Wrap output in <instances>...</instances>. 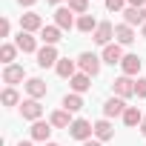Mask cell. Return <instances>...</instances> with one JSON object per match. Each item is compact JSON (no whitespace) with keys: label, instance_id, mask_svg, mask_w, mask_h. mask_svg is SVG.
Returning <instances> with one entry per match:
<instances>
[{"label":"cell","instance_id":"obj_18","mask_svg":"<svg viewBox=\"0 0 146 146\" xmlns=\"http://www.w3.org/2000/svg\"><path fill=\"white\" fill-rule=\"evenodd\" d=\"M75 66H78L75 60H69V57H60L54 69H57V75H60V78H66V80H72V78L78 75V72H75Z\"/></svg>","mask_w":146,"mask_h":146},{"label":"cell","instance_id":"obj_10","mask_svg":"<svg viewBox=\"0 0 146 146\" xmlns=\"http://www.w3.org/2000/svg\"><path fill=\"white\" fill-rule=\"evenodd\" d=\"M23 78H26V69H23L20 63H12V66H6V69H3V83H9V86L20 83Z\"/></svg>","mask_w":146,"mask_h":146},{"label":"cell","instance_id":"obj_29","mask_svg":"<svg viewBox=\"0 0 146 146\" xmlns=\"http://www.w3.org/2000/svg\"><path fill=\"white\" fill-rule=\"evenodd\" d=\"M135 95L137 98H146V78H137L135 80Z\"/></svg>","mask_w":146,"mask_h":146},{"label":"cell","instance_id":"obj_13","mask_svg":"<svg viewBox=\"0 0 146 146\" xmlns=\"http://www.w3.org/2000/svg\"><path fill=\"white\" fill-rule=\"evenodd\" d=\"M69 86H72V92H75V95H83V92L92 89V78L86 75V72H78V75L69 80Z\"/></svg>","mask_w":146,"mask_h":146},{"label":"cell","instance_id":"obj_33","mask_svg":"<svg viewBox=\"0 0 146 146\" xmlns=\"http://www.w3.org/2000/svg\"><path fill=\"white\" fill-rule=\"evenodd\" d=\"M17 3H20V6H35L37 0H17Z\"/></svg>","mask_w":146,"mask_h":146},{"label":"cell","instance_id":"obj_7","mask_svg":"<svg viewBox=\"0 0 146 146\" xmlns=\"http://www.w3.org/2000/svg\"><path fill=\"white\" fill-rule=\"evenodd\" d=\"M43 29V17L40 15H35V12H29V15H20V32H40Z\"/></svg>","mask_w":146,"mask_h":146},{"label":"cell","instance_id":"obj_12","mask_svg":"<svg viewBox=\"0 0 146 146\" xmlns=\"http://www.w3.org/2000/svg\"><path fill=\"white\" fill-rule=\"evenodd\" d=\"M123 23L126 26H143L146 23V9H135V6L123 9Z\"/></svg>","mask_w":146,"mask_h":146},{"label":"cell","instance_id":"obj_19","mask_svg":"<svg viewBox=\"0 0 146 146\" xmlns=\"http://www.w3.org/2000/svg\"><path fill=\"white\" fill-rule=\"evenodd\" d=\"M72 112H66V109H57V112H52V117H49V123L54 126V129H69L72 126V117H69Z\"/></svg>","mask_w":146,"mask_h":146},{"label":"cell","instance_id":"obj_39","mask_svg":"<svg viewBox=\"0 0 146 146\" xmlns=\"http://www.w3.org/2000/svg\"><path fill=\"white\" fill-rule=\"evenodd\" d=\"M46 146H57V143H46Z\"/></svg>","mask_w":146,"mask_h":146},{"label":"cell","instance_id":"obj_1","mask_svg":"<svg viewBox=\"0 0 146 146\" xmlns=\"http://www.w3.org/2000/svg\"><path fill=\"white\" fill-rule=\"evenodd\" d=\"M69 135L75 137V140H80V143H86V140H92V135H95V123H89V120L78 117V120H72Z\"/></svg>","mask_w":146,"mask_h":146},{"label":"cell","instance_id":"obj_38","mask_svg":"<svg viewBox=\"0 0 146 146\" xmlns=\"http://www.w3.org/2000/svg\"><path fill=\"white\" fill-rule=\"evenodd\" d=\"M140 35H143V37H146V23H143V26H140Z\"/></svg>","mask_w":146,"mask_h":146},{"label":"cell","instance_id":"obj_2","mask_svg":"<svg viewBox=\"0 0 146 146\" xmlns=\"http://www.w3.org/2000/svg\"><path fill=\"white\" fill-rule=\"evenodd\" d=\"M78 66H80V72H86L89 78H95L98 72H100V57H98L95 52H83V54L78 57Z\"/></svg>","mask_w":146,"mask_h":146},{"label":"cell","instance_id":"obj_16","mask_svg":"<svg viewBox=\"0 0 146 146\" xmlns=\"http://www.w3.org/2000/svg\"><path fill=\"white\" fill-rule=\"evenodd\" d=\"M115 137V129H112V123H109V117H103V120H98L95 123V140H112Z\"/></svg>","mask_w":146,"mask_h":146},{"label":"cell","instance_id":"obj_20","mask_svg":"<svg viewBox=\"0 0 146 146\" xmlns=\"http://www.w3.org/2000/svg\"><path fill=\"white\" fill-rule=\"evenodd\" d=\"M49 135H52V123H46V120H35L32 123V137L35 140H46L49 143Z\"/></svg>","mask_w":146,"mask_h":146},{"label":"cell","instance_id":"obj_32","mask_svg":"<svg viewBox=\"0 0 146 146\" xmlns=\"http://www.w3.org/2000/svg\"><path fill=\"white\" fill-rule=\"evenodd\" d=\"M126 3L135 6V9H143V6H146V0H126Z\"/></svg>","mask_w":146,"mask_h":146},{"label":"cell","instance_id":"obj_31","mask_svg":"<svg viewBox=\"0 0 146 146\" xmlns=\"http://www.w3.org/2000/svg\"><path fill=\"white\" fill-rule=\"evenodd\" d=\"M9 32H12V23L3 17V20H0V37H9Z\"/></svg>","mask_w":146,"mask_h":146},{"label":"cell","instance_id":"obj_22","mask_svg":"<svg viewBox=\"0 0 146 146\" xmlns=\"http://www.w3.org/2000/svg\"><path fill=\"white\" fill-rule=\"evenodd\" d=\"M60 32H63V29H57V26H43V29H40V40H43L46 46H54V43L60 40Z\"/></svg>","mask_w":146,"mask_h":146},{"label":"cell","instance_id":"obj_26","mask_svg":"<svg viewBox=\"0 0 146 146\" xmlns=\"http://www.w3.org/2000/svg\"><path fill=\"white\" fill-rule=\"evenodd\" d=\"M63 109H66V112H80V109H83V98L75 95V92L66 95V98H63Z\"/></svg>","mask_w":146,"mask_h":146},{"label":"cell","instance_id":"obj_5","mask_svg":"<svg viewBox=\"0 0 146 146\" xmlns=\"http://www.w3.org/2000/svg\"><path fill=\"white\" fill-rule=\"evenodd\" d=\"M75 12H72L69 6H57V12H54V26L57 29H72V26H78V20L72 17Z\"/></svg>","mask_w":146,"mask_h":146},{"label":"cell","instance_id":"obj_35","mask_svg":"<svg viewBox=\"0 0 146 146\" xmlns=\"http://www.w3.org/2000/svg\"><path fill=\"white\" fill-rule=\"evenodd\" d=\"M83 146H100V140H86Z\"/></svg>","mask_w":146,"mask_h":146},{"label":"cell","instance_id":"obj_36","mask_svg":"<svg viewBox=\"0 0 146 146\" xmlns=\"http://www.w3.org/2000/svg\"><path fill=\"white\" fill-rule=\"evenodd\" d=\"M46 3H52V6H60V3H63V0H46Z\"/></svg>","mask_w":146,"mask_h":146},{"label":"cell","instance_id":"obj_24","mask_svg":"<svg viewBox=\"0 0 146 146\" xmlns=\"http://www.w3.org/2000/svg\"><path fill=\"white\" fill-rule=\"evenodd\" d=\"M98 26H100V23H98L92 15H80V17H78V29H80L83 35H89V32L95 35V29H98Z\"/></svg>","mask_w":146,"mask_h":146},{"label":"cell","instance_id":"obj_37","mask_svg":"<svg viewBox=\"0 0 146 146\" xmlns=\"http://www.w3.org/2000/svg\"><path fill=\"white\" fill-rule=\"evenodd\" d=\"M17 146H32V143H29V140H20V143H17Z\"/></svg>","mask_w":146,"mask_h":146},{"label":"cell","instance_id":"obj_9","mask_svg":"<svg viewBox=\"0 0 146 146\" xmlns=\"http://www.w3.org/2000/svg\"><path fill=\"white\" fill-rule=\"evenodd\" d=\"M123 57H126V54H123L120 43H109V46H103V54H100L103 63H112V66H115V63H123Z\"/></svg>","mask_w":146,"mask_h":146},{"label":"cell","instance_id":"obj_17","mask_svg":"<svg viewBox=\"0 0 146 146\" xmlns=\"http://www.w3.org/2000/svg\"><path fill=\"white\" fill-rule=\"evenodd\" d=\"M26 92H29L32 100H40V98L46 95V83H43L40 78H29V80H26Z\"/></svg>","mask_w":146,"mask_h":146},{"label":"cell","instance_id":"obj_25","mask_svg":"<svg viewBox=\"0 0 146 146\" xmlns=\"http://www.w3.org/2000/svg\"><path fill=\"white\" fill-rule=\"evenodd\" d=\"M140 120H143L140 109H137V106H126V112H123V123H126V126H140Z\"/></svg>","mask_w":146,"mask_h":146},{"label":"cell","instance_id":"obj_21","mask_svg":"<svg viewBox=\"0 0 146 146\" xmlns=\"http://www.w3.org/2000/svg\"><path fill=\"white\" fill-rule=\"evenodd\" d=\"M115 37H117L120 46H129V43L135 40V29L126 26V23H120V26H115Z\"/></svg>","mask_w":146,"mask_h":146},{"label":"cell","instance_id":"obj_34","mask_svg":"<svg viewBox=\"0 0 146 146\" xmlns=\"http://www.w3.org/2000/svg\"><path fill=\"white\" fill-rule=\"evenodd\" d=\"M140 135H143V137H146V117H143V120H140Z\"/></svg>","mask_w":146,"mask_h":146},{"label":"cell","instance_id":"obj_11","mask_svg":"<svg viewBox=\"0 0 146 146\" xmlns=\"http://www.w3.org/2000/svg\"><path fill=\"white\" fill-rule=\"evenodd\" d=\"M123 112H126V103H123V98H109L106 103H103V117H123Z\"/></svg>","mask_w":146,"mask_h":146},{"label":"cell","instance_id":"obj_3","mask_svg":"<svg viewBox=\"0 0 146 146\" xmlns=\"http://www.w3.org/2000/svg\"><path fill=\"white\" fill-rule=\"evenodd\" d=\"M112 89H115V98H132L135 95V80L132 78H126V75H120V78H115L112 80Z\"/></svg>","mask_w":146,"mask_h":146},{"label":"cell","instance_id":"obj_6","mask_svg":"<svg viewBox=\"0 0 146 146\" xmlns=\"http://www.w3.org/2000/svg\"><path fill=\"white\" fill-rule=\"evenodd\" d=\"M57 49L54 46H43V49H37V66L40 69H49V66H57Z\"/></svg>","mask_w":146,"mask_h":146},{"label":"cell","instance_id":"obj_30","mask_svg":"<svg viewBox=\"0 0 146 146\" xmlns=\"http://www.w3.org/2000/svg\"><path fill=\"white\" fill-rule=\"evenodd\" d=\"M123 6H126V0H106V9L109 12H120Z\"/></svg>","mask_w":146,"mask_h":146},{"label":"cell","instance_id":"obj_8","mask_svg":"<svg viewBox=\"0 0 146 146\" xmlns=\"http://www.w3.org/2000/svg\"><path fill=\"white\" fill-rule=\"evenodd\" d=\"M112 37H115V26H112V23H100V26L95 29V35H92V40H95L98 46H109Z\"/></svg>","mask_w":146,"mask_h":146},{"label":"cell","instance_id":"obj_4","mask_svg":"<svg viewBox=\"0 0 146 146\" xmlns=\"http://www.w3.org/2000/svg\"><path fill=\"white\" fill-rule=\"evenodd\" d=\"M20 115H23V120H40V115H43V106H40V100H23L20 103Z\"/></svg>","mask_w":146,"mask_h":146},{"label":"cell","instance_id":"obj_28","mask_svg":"<svg viewBox=\"0 0 146 146\" xmlns=\"http://www.w3.org/2000/svg\"><path fill=\"white\" fill-rule=\"evenodd\" d=\"M69 9L75 15H86L89 12V0H69Z\"/></svg>","mask_w":146,"mask_h":146},{"label":"cell","instance_id":"obj_15","mask_svg":"<svg viewBox=\"0 0 146 146\" xmlns=\"http://www.w3.org/2000/svg\"><path fill=\"white\" fill-rule=\"evenodd\" d=\"M15 46H17L23 54H29V52H35V54H37V40H35L29 32H20V35L15 37Z\"/></svg>","mask_w":146,"mask_h":146},{"label":"cell","instance_id":"obj_27","mask_svg":"<svg viewBox=\"0 0 146 146\" xmlns=\"http://www.w3.org/2000/svg\"><path fill=\"white\" fill-rule=\"evenodd\" d=\"M0 100H3L6 106H17V103H20V95L15 92V86H9V89H3V95H0Z\"/></svg>","mask_w":146,"mask_h":146},{"label":"cell","instance_id":"obj_23","mask_svg":"<svg viewBox=\"0 0 146 146\" xmlns=\"http://www.w3.org/2000/svg\"><path fill=\"white\" fill-rule=\"evenodd\" d=\"M17 52H20V49H17L15 43H3V46H0V60H3L6 66H12L15 57H17Z\"/></svg>","mask_w":146,"mask_h":146},{"label":"cell","instance_id":"obj_14","mask_svg":"<svg viewBox=\"0 0 146 146\" xmlns=\"http://www.w3.org/2000/svg\"><path fill=\"white\" fill-rule=\"evenodd\" d=\"M140 66H143L140 54H126L123 63H120V69H123V75H126V78H135L137 72H140Z\"/></svg>","mask_w":146,"mask_h":146}]
</instances>
